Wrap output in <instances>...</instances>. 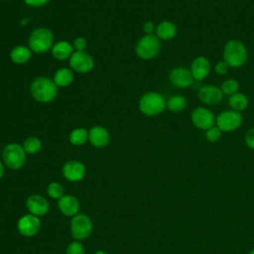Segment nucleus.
Instances as JSON below:
<instances>
[{
	"mask_svg": "<svg viewBox=\"0 0 254 254\" xmlns=\"http://www.w3.org/2000/svg\"><path fill=\"white\" fill-rule=\"evenodd\" d=\"M41 227V222L38 216L33 214H25L18 220L17 228L21 235L32 237L38 233Z\"/></svg>",
	"mask_w": 254,
	"mask_h": 254,
	"instance_id": "nucleus-9",
	"label": "nucleus"
},
{
	"mask_svg": "<svg viewBox=\"0 0 254 254\" xmlns=\"http://www.w3.org/2000/svg\"><path fill=\"white\" fill-rule=\"evenodd\" d=\"M4 175V165L3 163L0 161V179L3 177Z\"/></svg>",
	"mask_w": 254,
	"mask_h": 254,
	"instance_id": "nucleus-36",
	"label": "nucleus"
},
{
	"mask_svg": "<svg viewBox=\"0 0 254 254\" xmlns=\"http://www.w3.org/2000/svg\"><path fill=\"white\" fill-rule=\"evenodd\" d=\"M157 36L162 40H171L176 36L177 28L176 26L169 21H163L160 23L156 29Z\"/></svg>",
	"mask_w": 254,
	"mask_h": 254,
	"instance_id": "nucleus-21",
	"label": "nucleus"
},
{
	"mask_svg": "<svg viewBox=\"0 0 254 254\" xmlns=\"http://www.w3.org/2000/svg\"><path fill=\"white\" fill-rule=\"evenodd\" d=\"M58 206L60 211L64 216L73 217L78 213V210H79V202L77 198H75L73 195H70V194L63 195L59 199Z\"/></svg>",
	"mask_w": 254,
	"mask_h": 254,
	"instance_id": "nucleus-17",
	"label": "nucleus"
},
{
	"mask_svg": "<svg viewBox=\"0 0 254 254\" xmlns=\"http://www.w3.org/2000/svg\"><path fill=\"white\" fill-rule=\"evenodd\" d=\"M88 140V132L84 128H75L69 134V142L73 146H81Z\"/></svg>",
	"mask_w": 254,
	"mask_h": 254,
	"instance_id": "nucleus-24",
	"label": "nucleus"
},
{
	"mask_svg": "<svg viewBox=\"0 0 254 254\" xmlns=\"http://www.w3.org/2000/svg\"><path fill=\"white\" fill-rule=\"evenodd\" d=\"M73 80V73L69 68H61L54 75V82L57 86H68Z\"/></svg>",
	"mask_w": 254,
	"mask_h": 254,
	"instance_id": "nucleus-22",
	"label": "nucleus"
},
{
	"mask_svg": "<svg viewBox=\"0 0 254 254\" xmlns=\"http://www.w3.org/2000/svg\"><path fill=\"white\" fill-rule=\"evenodd\" d=\"M65 254H84V248L79 241H72L68 244Z\"/></svg>",
	"mask_w": 254,
	"mask_h": 254,
	"instance_id": "nucleus-29",
	"label": "nucleus"
},
{
	"mask_svg": "<svg viewBox=\"0 0 254 254\" xmlns=\"http://www.w3.org/2000/svg\"><path fill=\"white\" fill-rule=\"evenodd\" d=\"M94 254H107L105 251H102V250H98V251H96Z\"/></svg>",
	"mask_w": 254,
	"mask_h": 254,
	"instance_id": "nucleus-37",
	"label": "nucleus"
},
{
	"mask_svg": "<svg viewBox=\"0 0 254 254\" xmlns=\"http://www.w3.org/2000/svg\"><path fill=\"white\" fill-rule=\"evenodd\" d=\"M93 60L92 58L86 54L84 51L82 52H73L69 58V65L72 69L77 72L85 73L92 69L93 67Z\"/></svg>",
	"mask_w": 254,
	"mask_h": 254,
	"instance_id": "nucleus-10",
	"label": "nucleus"
},
{
	"mask_svg": "<svg viewBox=\"0 0 254 254\" xmlns=\"http://www.w3.org/2000/svg\"><path fill=\"white\" fill-rule=\"evenodd\" d=\"M161 49L158 37L154 35H146L139 40L136 46V54L143 60H151L155 58Z\"/></svg>",
	"mask_w": 254,
	"mask_h": 254,
	"instance_id": "nucleus-6",
	"label": "nucleus"
},
{
	"mask_svg": "<svg viewBox=\"0 0 254 254\" xmlns=\"http://www.w3.org/2000/svg\"><path fill=\"white\" fill-rule=\"evenodd\" d=\"M26 206L31 214L36 215L38 217L47 214V212L49 211V207H50L48 200L40 194L30 195L27 198Z\"/></svg>",
	"mask_w": 254,
	"mask_h": 254,
	"instance_id": "nucleus-13",
	"label": "nucleus"
},
{
	"mask_svg": "<svg viewBox=\"0 0 254 254\" xmlns=\"http://www.w3.org/2000/svg\"><path fill=\"white\" fill-rule=\"evenodd\" d=\"M54 43V35L48 28H38L34 30L29 37L30 50L36 54H43L48 52Z\"/></svg>",
	"mask_w": 254,
	"mask_h": 254,
	"instance_id": "nucleus-2",
	"label": "nucleus"
},
{
	"mask_svg": "<svg viewBox=\"0 0 254 254\" xmlns=\"http://www.w3.org/2000/svg\"><path fill=\"white\" fill-rule=\"evenodd\" d=\"M228 103L232 110L240 112L248 106V98L243 93L236 92L230 96Z\"/></svg>",
	"mask_w": 254,
	"mask_h": 254,
	"instance_id": "nucleus-23",
	"label": "nucleus"
},
{
	"mask_svg": "<svg viewBox=\"0 0 254 254\" xmlns=\"http://www.w3.org/2000/svg\"><path fill=\"white\" fill-rule=\"evenodd\" d=\"M23 148L26 154H36L42 148V143L37 137H29L24 141Z\"/></svg>",
	"mask_w": 254,
	"mask_h": 254,
	"instance_id": "nucleus-26",
	"label": "nucleus"
},
{
	"mask_svg": "<svg viewBox=\"0 0 254 254\" xmlns=\"http://www.w3.org/2000/svg\"><path fill=\"white\" fill-rule=\"evenodd\" d=\"M222 95L223 93L221 89L213 85H205L198 90L199 100L208 105H214L219 103L222 99Z\"/></svg>",
	"mask_w": 254,
	"mask_h": 254,
	"instance_id": "nucleus-15",
	"label": "nucleus"
},
{
	"mask_svg": "<svg viewBox=\"0 0 254 254\" xmlns=\"http://www.w3.org/2000/svg\"><path fill=\"white\" fill-rule=\"evenodd\" d=\"M4 164L12 170H18L23 167L26 161V152L23 146L17 143L8 144L2 152Z\"/></svg>",
	"mask_w": 254,
	"mask_h": 254,
	"instance_id": "nucleus-5",
	"label": "nucleus"
},
{
	"mask_svg": "<svg viewBox=\"0 0 254 254\" xmlns=\"http://www.w3.org/2000/svg\"><path fill=\"white\" fill-rule=\"evenodd\" d=\"M223 59L229 66L238 67L246 62L247 50L240 41L231 40L224 47Z\"/></svg>",
	"mask_w": 254,
	"mask_h": 254,
	"instance_id": "nucleus-3",
	"label": "nucleus"
},
{
	"mask_svg": "<svg viewBox=\"0 0 254 254\" xmlns=\"http://www.w3.org/2000/svg\"><path fill=\"white\" fill-rule=\"evenodd\" d=\"M47 191H48L49 196L54 199H60L64 195V188L61 184H59L57 182L51 183L48 186Z\"/></svg>",
	"mask_w": 254,
	"mask_h": 254,
	"instance_id": "nucleus-27",
	"label": "nucleus"
},
{
	"mask_svg": "<svg viewBox=\"0 0 254 254\" xmlns=\"http://www.w3.org/2000/svg\"><path fill=\"white\" fill-rule=\"evenodd\" d=\"M31 50L25 46H17L10 52V59L13 63L22 64L27 63L31 58Z\"/></svg>",
	"mask_w": 254,
	"mask_h": 254,
	"instance_id": "nucleus-20",
	"label": "nucleus"
},
{
	"mask_svg": "<svg viewBox=\"0 0 254 254\" xmlns=\"http://www.w3.org/2000/svg\"><path fill=\"white\" fill-rule=\"evenodd\" d=\"M72 53L73 47L65 41L58 42L52 47V55L58 61H64L70 58Z\"/></svg>",
	"mask_w": 254,
	"mask_h": 254,
	"instance_id": "nucleus-19",
	"label": "nucleus"
},
{
	"mask_svg": "<svg viewBox=\"0 0 254 254\" xmlns=\"http://www.w3.org/2000/svg\"><path fill=\"white\" fill-rule=\"evenodd\" d=\"M85 174V168L78 161H69L63 167V175L69 182L80 181Z\"/></svg>",
	"mask_w": 254,
	"mask_h": 254,
	"instance_id": "nucleus-14",
	"label": "nucleus"
},
{
	"mask_svg": "<svg viewBox=\"0 0 254 254\" xmlns=\"http://www.w3.org/2000/svg\"><path fill=\"white\" fill-rule=\"evenodd\" d=\"M238 88H239V83L235 79H227V80H225L221 84V87H220L222 93L228 94V95H233L234 93H236Z\"/></svg>",
	"mask_w": 254,
	"mask_h": 254,
	"instance_id": "nucleus-28",
	"label": "nucleus"
},
{
	"mask_svg": "<svg viewBox=\"0 0 254 254\" xmlns=\"http://www.w3.org/2000/svg\"><path fill=\"white\" fill-rule=\"evenodd\" d=\"M73 49H75V51L77 52H82L84 51V49L86 48V41L85 39H83L82 37H78L73 41V45H72Z\"/></svg>",
	"mask_w": 254,
	"mask_h": 254,
	"instance_id": "nucleus-32",
	"label": "nucleus"
},
{
	"mask_svg": "<svg viewBox=\"0 0 254 254\" xmlns=\"http://www.w3.org/2000/svg\"><path fill=\"white\" fill-rule=\"evenodd\" d=\"M249 254H254V249H252V250L249 252Z\"/></svg>",
	"mask_w": 254,
	"mask_h": 254,
	"instance_id": "nucleus-38",
	"label": "nucleus"
},
{
	"mask_svg": "<svg viewBox=\"0 0 254 254\" xmlns=\"http://www.w3.org/2000/svg\"><path fill=\"white\" fill-rule=\"evenodd\" d=\"M167 107L169 110L174 112L183 111L187 107V100L182 95H174L168 99Z\"/></svg>",
	"mask_w": 254,
	"mask_h": 254,
	"instance_id": "nucleus-25",
	"label": "nucleus"
},
{
	"mask_svg": "<svg viewBox=\"0 0 254 254\" xmlns=\"http://www.w3.org/2000/svg\"><path fill=\"white\" fill-rule=\"evenodd\" d=\"M191 121L195 127L207 130L214 125V116L207 108L197 107L191 113Z\"/></svg>",
	"mask_w": 254,
	"mask_h": 254,
	"instance_id": "nucleus-11",
	"label": "nucleus"
},
{
	"mask_svg": "<svg viewBox=\"0 0 254 254\" xmlns=\"http://www.w3.org/2000/svg\"><path fill=\"white\" fill-rule=\"evenodd\" d=\"M26 2V4L33 6V7H40L43 6L45 4H47L50 0H24Z\"/></svg>",
	"mask_w": 254,
	"mask_h": 254,
	"instance_id": "nucleus-34",
	"label": "nucleus"
},
{
	"mask_svg": "<svg viewBox=\"0 0 254 254\" xmlns=\"http://www.w3.org/2000/svg\"><path fill=\"white\" fill-rule=\"evenodd\" d=\"M31 93L37 101L49 103L57 97L58 86L54 80L41 76L34 79L31 83Z\"/></svg>",
	"mask_w": 254,
	"mask_h": 254,
	"instance_id": "nucleus-1",
	"label": "nucleus"
},
{
	"mask_svg": "<svg viewBox=\"0 0 254 254\" xmlns=\"http://www.w3.org/2000/svg\"><path fill=\"white\" fill-rule=\"evenodd\" d=\"M169 77L173 85L179 88H185L190 86L193 80L190 70L183 66L175 67L174 69H172Z\"/></svg>",
	"mask_w": 254,
	"mask_h": 254,
	"instance_id": "nucleus-12",
	"label": "nucleus"
},
{
	"mask_svg": "<svg viewBox=\"0 0 254 254\" xmlns=\"http://www.w3.org/2000/svg\"><path fill=\"white\" fill-rule=\"evenodd\" d=\"M221 136V130L216 126H212L205 132V138L209 142H216Z\"/></svg>",
	"mask_w": 254,
	"mask_h": 254,
	"instance_id": "nucleus-30",
	"label": "nucleus"
},
{
	"mask_svg": "<svg viewBox=\"0 0 254 254\" xmlns=\"http://www.w3.org/2000/svg\"><path fill=\"white\" fill-rule=\"evenodd\" d=\"M242 123V116L234 110H226L221 112L216 118L217 127L224 132H230L237 129Z\"/></svg>",
	"mask_w": 254,
	"mask_h": 254,
	"instance_id": "nucleus-8",
	"label": "nucleus"
},
{
	"mask_svg": "<svg viewBox=\"0 0 254 254\" xmlns=\"http://www.w3.org/2000/svg\"><path fill=\"white\" fill-rule=\"evenodd\" d=\"M108 131L101 126H94L88 131V140L96 148H103L109 142Z\"/></svg>",
	"mask_w": 254,
	"mask_h": 254,
	"instance_id": "nucleus-18",
	"label": "nucleus"
},
{
	"mask_svg": "<svg viewBox=\"0 0 254 254\" xmlns=\"http://www.w3.org/2000/svg\"><path fill=\"white\" fill-rule=\"evenodd\" d=\"M154 29H155V26L152 22H146L143 26V30L147 35H151L152 32L154 31Z\"/></svg>",
	"mask_w": 254,
	"mask_h": 254,
	"instance_id": "nucleus-35",
	"label": "nucleus"
},
{
	"mask_svg": "<svg viewBox=\"0 0 254 254\" xmlns=\"http://www.w3.org/2000/svg\"><path fill=\"white\" fill-rule=\"evenodd\" d=\"M210 71V63L204 57L195 58L190 65V72L193 79L202 80L204 79Z\"/></svg>",
	"mask_w": 254,
	"mask_h": 254,
	"instance_id": "nucleus-16",
	"label": "nucleus"
},
{
	"mask_svg": "<svg viewBox=\"0 0 254 254\" xmlns=\"http://www.w3.org/2000/svg\"><path fill=\"white\" fill-rule=\"evenodd\" d=\"M166 107V101L162 94L154 91L145 93L139 101L140 111L147 116H155Z\"/></svg>",
	"mask_w": 254,
	"mask_h": 254,
	"instance_id": "nucleus-4",
	"label": "nucleus"
},
{
	"mask_svg": "<svg viewBox=\"0 0 254 254\" xmlns=\"http://www.w3.org/2000/svg\"><path fill=\"white\" fill-rule=\"evenodd\" d=\"M244 140L247 147L254 150V128H251L246 132Z\"/></svg>",
	"mask_w": 254,
	"mask_h": 254,
	"instance_id": "nucleus-31",
	"label": "nucleus"
},
{
	"mask_svg": "<svg viewBox=\"0 0 254 254\" xmlns=\"http://www.w3.org/2000/svg\"><path fill=\"white\" fill-rule=\"evenodd\" d=\"M228 67H229V65L224 61L223 62H219L215 65V71H216L217 74L222 75V74H225L227 72Z\"/></svg>",
	"mask_w": 254,
	"mask_h": 254,
	"instance_id": "nucleus-33",
	"label": "nucleus"
},
{
	"mask_svg": "<svg viewBox=\"0 0 254 254\" xmlns=\"http://www.w3.org/2000/svg\"><path fill=\"white\" fill-rule=\"evenodd\" d=\"M70 232L75 240L86 239L92 232L91 219L83 213H77L70 221Z\"/></svg>",
	"mask_w": 254,
	"mask_h": 254,
	"instance_id": "nucleus-7",
	"label": "nucleus"
}]
</instances>
